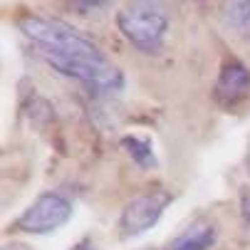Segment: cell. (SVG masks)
I'll return each instance as SVG.
<instances>
[{"mask_svg":"<svg viewBox=\"0 0 250 250\" xmlns=\"http://www.w3.org/2000/svg\"><path fill=\"white\" fill-rule=\"evenodd\" d=\"M20 30L38 45L40 57H80V60L104 57V52L89 38L80 35L75 27H69L62 20L27 15L20 20Z\"/></svg>","mask_w":250,"mask_h":250,"instance_id":"obj_1","label":"cell"},{"mask_svg":"<svg viewBox=\"0 0 250 250\" xmlns=\"http://www.w3.org/2000/svg\"><path fill=\"white\" fill-rule=\"evenodd\" d=\"M117 27L139 52L156 55L164 47L168 18L156 3H129L117 13Z\"/></svg>","mask_w":250,"mask_h":250,"instance_id":"obj_2","label":"cell"},{"mask_svg":"<svg viewBox=\"0 0 250 250\" xmlns=\"http://www.w3.org/2000/svg\"><path fill=\"white\" fill-rule=\"evenodd\" d=\"M72 218V203L60 193H42L35 198V203L27 206V210H22V216L15 221V228L22 233H52L60 226H64Z\"/></svg>","mask_w":250,"mask_h":250,"instance_id":"obj_3","label":"cell"},{"mask_svg":"<svg viewBox=\"0 0 250 250\" xmlns=\"http://www.w3.org/2000/svg\"><path fill=\"white\" fill-rule=\"evenodd\" d=\"M171 203V193L164 188L156 191H146L136 198H131L119 216V228L124 235H141L146 233L151 226L159 223L161 213L166 210V206Z\"/></svg>","mask_w":250,"mask_h":250,"instance_id":"obj_4","label":"cell"},{"mask_svg":"<svg viewBox=\"0 0 250 250\" xmlns=\"http://www.w3.org/2000/svg\"><path fill=\"white\" fill-rule=\"evenodd\" d=\"M248 94H250V69L238 60H228L221 67L218 82L213 87V97L221 106L230 109V106L240 104Z\"/></svg>","mask_w":250,"mask_h":250,"instance_id":"obj_5","label":"cell"},{"mask_svg":"<svg viewBox=\"0 0 250 250\" xmlns=\"http://www.w3.org/2000/svg\"><path fill=\"white\" fill-rule=\"evenodd\" d=\"M218 238V228L208 218L193 221L184 233H178L166 250H208Z\"/></svg>","mask_w":250,"mask_h":250,"instance_id":"obj_6","label":"cell"},{"mask_svg":"<svg viewBox=\"0 0 250 250\" xmlns=\"http://www.w3.org/2000/svg\"><path fill=\"white\" fill-rule=\"evenodd\" d=\"M122 146H124L126 154L131 156V161H136L139 166L149 168V166L156 164L154 149H151L149 141H144V139H139V136H124V139H122Z\"/></svg>","mask_w":250,"mask_h":250,"instance_id":"obj_7","label":"cell"},{"mask_svg":"<svg viewBox=\"0 0 250 250\" xmlns=\"http://www.w3.org/2000/svg\"><path fill=\"white\" fill-rule=\"evenodd\" d=\"M226 20L238 35H243L245 40H250V3L226 5Z\"/></svg>","mask_w":250,"mask_h":250,"instance_id":"obj_8","label":"cell"},{"mask_svg":"<svg viewBox=\"0 0 250 250\" xmlns=\"http://www.w3.org/2000/svg\"><path fill=\"white\" fill-rule=\"evenodd\" d=\"M77 10H99V8H106V3H75Z\"/></svg>","mask_w":250,"mask_h":250,"instance_id":"obj_9","label":"cell"},{"mask_svg":"<svg viewBox=\"0 0 250 250\" xmlns=\"http://www.w3.org/2000/svg\"><path fill=\"white\" fill-rule=\"evenodd\" d=\"M3 250H30V248H25V245H15V243H13V245H5Z\"/></svg>","mask_w":250,"mask_h":250,"instance_id":"obj_10","label":"cell"},{"mask_svg":"<svg viewBox=\"0 0 250 250\" xmlns=\"http://www.w3.org/2000/svg\"><path fill=\"white\" fill-rule=\"evenodd\" d=\"M87 245H89V240H82V243H80V245H75V248H69V250H84V248H87Z\"/></svg>","mask_w":250,"mask_h":250,"instance_id":"obj_11","label":"cell"},{"mask_svg":"<svg viewBox=\"0 0 250 250\" xmlns=\"http://www.w3.org/2000/svg\"><path fill=\"white\" fill-rule=\"evenodd\" d=\"M248 171H250V154H248Z\"/></svg>","mask_w":250,"mask_h":250,"instance_id":"obj_12","label":"cell"}]
</instances>
